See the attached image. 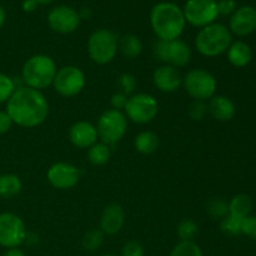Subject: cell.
<instances>
[{
  "instance_id": "cell-5",
  "label": "cell",
  "mask_w": 256,
  "mask_h": 256,
  "mask_svg": "<svg viewBox=\"0 0 256 256\" xmlns=\"http://www.w3.org/2000/svg\"><path fill=\"white\" fill-rule=\"evenodd\" d=\"M119 38L109 29H98L88 40V54L92 62L98 65H106L118 54Z\"/></svg>"
},
{
  "instance_id": "cell-37",
  "label": "cell",
  "mask_w": 256,
  "mask_h": 256,
  "mask_svg": "<svg viewBox=\"0 0 256 256\" xmlns=\"http://www.w3.org/2000/svg\"><path fill=\"white\" fill-rule=\"evenodd\" d=\"M128 98L125 94H122V92H115L114 95L112 96V99H110V104H112V109L115 110H124L125 109V105H126L128 102Z\"/></svg>"
},
{
  "instance_id": "cell-43",
  "label": "cell",
  "mask_w": 256,
  "mask_h": 256,
  "mask_svg": "<svg viewBox=\"0 0 256 256\" xmlns=\"http://www.w3.org/2000/svg\"><path fill=\"white\" fill-rule=\"evenodd\" d=\"M35 2H36L39 5H48L50 4V2H54V0H35Z\"/></svg>"
},
{
  "instance_id": "cell-18",
  "label": "cell",
  "mask_w": 256,
  "mask_h": 256,
  "mask_svg": "<svg viewBox=\"0 0 256 256\" xmlns=\"http://www.w3.org/2000/svg\"><path fill=\"white\" fill-rule=\"evenodd\" d=\"M125 224V212L122 205L112 202L104 208L100 216V228L102 234L115 235L122 229Z\"/></svg>"
},
{
  "instance_id": "cell-12",
  "label": "cell",
  "mask_w": 256,
  "mask_h": 256,
  "mask_svg": "<svg viewBox=\"0 0 256 256\" xmlns=\"http://www.w3.org/2000/svg\"><path fill=\"white\" fill-rule=\"evenodd\" d=\"M26 228L22 218L12 212L0 214V246L19 248L26 238Z\"/></svg>"
},
{
  "instance_id": "cell-38",
  "label": "cell",
  "mask_w": 256,
  "mask_h": 256,
  "mask_svg": "<svg viewBox=\"0 0 256 256\" xmlns=\"http://www.w3.org/2000/svg\"><path fill=\"white\" fill-rule=\"evenodd\" d=\"M12 126V118L9 116V114L2 110H0V135L5 134V132H9Z\"/></svg>"
},
{
  "instance_id": "cell-24",
  "label": "cell",
  "mask_w": 256,
  "mask_h": 256,
  "mask_svg": "<svg viewBox=\"0 0 256 256\" xmlns=\"http://www.w3.org/2000/svg\"><path fill=\"white\" fill-rule=\"evenodd\" d=\"M22 180L15 174L0 175V198L12 199L22 192Z\"/></svg>"
},
{
  "instance_id": "cell-26",
  "label": "cell",
  "mask_w": 256,
  "mask_h": 256,
  "mask_svg": "<svg viewBox=\"0 0 256 256\" xmlns=\"http://www.w3.org/2000/svg\"><path fill=\"white\" fill-rule=\"evenodd\" d=\"M198 232H199V229H198L196 222L192 219H184L179 222L176 228V234L180 242H194Z\"/></svg>"
},
{
  "instance_id": "cell-8",
  "label": "cell",
  "mask_w": 256,
  "mask_h": 256,
  "mask_svg": "<svg viewBox=\"0 0 256 256\" xmlns=\"http://www.w3.org/2000/svg\"><path fill=\"white\" fill-rule=\"evenodd\" d=\"M125 116L135 124H148L156 118L159 112L158 100L148 92H138L128 98Z\"/></svg>"
},
{
  "instance_id": "cell-16",
  "label": "cell",
  "mask_w": 256,
  "mask_h": 256,
  "mask_svg": "<svg viewBox=\"0 0 256 256\" xmlns=\"http://www.w3.org/2000/svg\"><path fill=\"white\" fill-rule=\"evenodd\" d=\"M155 88L162 92H174L182 85V76L176 68L162 64L152 72Z\"/></svg>"
},
{
  "instance_id": "cell-33",
  "label": "cell",
  "mask_w": 256,
  "mask_h": 256,
  "mask_svg": "<svg viewBox=\"0 0 256 256\" xmlns=\"http://www.w3.org/2000/svg\"><path fill=\"white\" fill-rule=\"evenodd\" d=\"M118 84H119L120 89H122V94L128 95L132 94V92L136 88V79L132 74H129V72H125V74L120 75L119 79H118Z\"/></svg>"
},
{
  "instance_id": "cell-15",
  "label": "cell",
  "mask_w": 256,
  "mask_h": 256,
  "mask_svg": "<svg viewBox=\"0 0 256 256\" xmlns=\"http://www.w3.org/2000/svg\"><path fill=\"white\" fill-rule=\"evenodd\" d=\"M229 30L238 36H248L256 30V9L249 5L235 10L230 18Z\"/></svg>"
},
{
  "instance_id": "cell-7",
  "label": "cell",
  "mask_w": 256,
  "mask_h": 256,
  "mask_svg": "<svg viewBox=\"0 0 256 256\" xmlns=\"http://www.w3.org/2000/svg\"><path fill=\"white\" fill-rule=\"evenodd\" d=\"M182 86L194 100L206 102L215 95L216 79L208 70L192 69L182 78Z\"/></svg>"
},
{
  "instance_id": "cell-23",
  "label": "cell",
  "mask_w": 256,
  "mask_h": 256,
  "mask_svg": "<svg viewBox=\"0 0 256 256\" xmlns=\"http://www.w3.org/2000/svg\"><path fill=\"white\" fill-rule=\"evenodd\" d=\"M118 50L128 59H135L142 54V42L136 35L126 34L119 39Z\"/></svg>"
},
{
  "instance_id": "cell-3",
  "label": "cell",
  "mask_w": 256,
  "mask_h": 256,
  "mask_svg": "<svg viewBox=\"0 0 256 256\" xmlns=\"http://www.w3.org/2000/svg\"><path fill=\"white\" fill-rule=\"evenodd\" d=\"M56 72V64L52 58L44 54H36L24 62L22 79L25 86L42 92L52 85Z\"/></svg>"
},
{
  "instance_id": "cell-35",
  "label": "cell",
  "mask_w": 256,
  "mask_h": 256,
  "mask_svg": "<svg viewBox=\"0 0 256 256\" xmlns=\"http://www.w3.org/2000/svg\"><path fill=\"white\" fill-rule=\"evenodd\" d=\"M122 256H144V248L135 240L128 242L122 246Z\"/></svg>"
},
{
  "instance_id": "cell-39",
  "label": "cell",
  "mask_w": 256,
  "mask_h": 256,
  "mask_svg": "<svg viewBox=\"0 0 256 256\" xmlns=\"http://www.w3.org/2000/svg\"><path fill=\"white\" fill-rule=\"evenodd\" d=\"M38 5H39V4H38L35 0H24V2H22V10H24V12H35V10H36Z\"/></svg>"
},
{
  "instance_id": "cell-36",
  "label": "cell",
  "mask_w": 256,
  "mask_h": 256,
  "mask_svg": "<svg viewBox=\"0 0 256 256\" xmlns=\"http://www.w3.org/2000/svg\"><path fill=\"white\" fill-rule=\"evenodd\" d=\"M236 10V2L235 0H219L218 2V12L219 15L222 16H228V15H232Z\"/></svg>"
},
{
  "instance_id": "cell-34",
  "label": "cell",
  "mask_w": 256,
  "mask_h": 256,
  "mask_svg": "<svg viewBox=\"0 0 256 256\" xmlns=\"http://www.w3.org/2000/svg\"><path fill=\"white\" fill-rule=\"evenodd\" d=\"M242 234L256 242V215H249L242 222Z\"/></svg>"
},
{
  "instance_id": "cell-25",
  "label": "cell",
  "mask_w": 256,
  "mask_h": 256,
  "mask_svg": "<svg viewBox=\"0 0 256 256\" xmlns=\"http://www.w3.org/2000/svg\"><path fill=\"white\" fill-rule=\"evenodd\" d=\"M110 155H112L110 146L102 142H96L88 149V159L95 166H102L106 164L110 159Z\"/></svg>"
},
{
  "instance_id": "cell-11",
  "label": "cell",
  "mask_w": 256,
  "mask_h": 256,
  "mask_svg": "<svg viewBox=\"0 0 256 256\" xmlns=\"http://www.w3.org/2000/svg\"><path fill=\"white\" fill-rule=\"evenodd\" d=\"M85 74L75 65H66L58 69L52 82L55 92L65 98L76 96L85 86Z\"/></svg>"
},
{
  "instance_id": "cell-6",
  "label": "cell",
  "mask_w": 256,
  "mask_h": 256,
  "mask_svg": "<svg viewBox=\"0 0 256 256\" xmlns=\"http://www.w3.org/2000/svg\"><path fill=\"white\" fill-rule=\"evenodd\" d=\"M128 129V119L120 110L108 109L98 119V138L109 146L115 145L124 138Z\"/></svg>"
},
{
  "instance_id": "cell-9",
  "label": "cell",
  "mask_w": 256,
  "mask_h": 256,
  "mask_svg": "<svg viewBox=\"0 0 256 256\" xmlns=\"http://www.w3.org/2000/svg\"><path fill=\"white\" fill-rule=\"evenodd\" d=\"M152 52L158 60L164 64L172 65L176 69L186 66L192 59V49L182 39L170 40V42L158 39L152 48Z\"/></svg>"
},
{
  "instance_id": "cell-27",
  "label": "cell",
  "mask_w": 256,
  "mask_h": 256,
  "mask_svg": "<svg viewBox=\"0 0 256 256\" xmlns=\"http://www.w3.org/2000/svg\"><path fill=\"white\" fill-rule=\"evenodd\" d=\"M169 256H202V252L195 242H179Z\"/></svg>"
},
{
  "instance_id": "cell-40",
  "label": "cell",
  "mask_w": 256,
  "mask_h": 256,
  "mask_svg": "<svg viewBox=\"0 0 256 256\" xmlns=\"http://www.w3.org/2000/svg\"><path fill=\"white\" fill-rule=\"evenodd\" d=\"M2 256H26L25 252H22L19 248H12V249H6V252H4Z\"/></svg>"
},
{
  "instance_id": "cell-2",
  "label": "cell",
  "mask_w": 256,
  "mask_h": 256,
  "mask_svg": "<svg viewBox=\"0 0 256 256\" xmlns=\"http://www.w3.org/2000/svg\"><path fill=\"white\" fill-rule=\"evenodd\" d=\"M150 24L158 39L170 42L180 39L186 22L182 8L174 2H158L152 9Z\"/></svg>"
},
{
  "instance_id": "cell-30",
  "label": "cell",
  "mask_w": 256,
  "mask_h": 256,
  "mask_svg": "<svg viewBox=\"0 0 256 256\" xmlns=\"http://www.w3.org/2000/svg\"><path fill=\"white\" fill-rule=\"evenodd\" d=\"M16 86H15L14 80L6 74L0 72V104L6 102L15 92Z\"/></svg>"
},
{
  "instance_id": "cell-1",
  "label": "cell",
  "mask_w": 256,
  "mask_h": 256,
  "mask_svg": "<svg viewBox=\"0 0 256 256\" xmlns=\"http://www.w3.org/2000/svg\"><path fill=\"white\" fill-rule=\"evenodd\" d=\"M6 112L12 124L22 128H35L42 125L49 115V102L39 90L28 86L15 89L6 102Z\"/></svg>"
},
{
  "instance_id": "cell-44",
  "label": "cell",
  "mask_w": 256,
  "mask_h": 256,
  "mask_svg": "<svg viewBox=\"0 0 256 256\" xmlns=\"http://www.w3.org/2000/svg\"><path fill=\"white\" fill-rule=\"evenodd\" d=\"M102 256H118V255H115V254H104V255H102Z\"/></svg>"
},
{
  "instance_id": "cell-29",
  "label": "cell",
  "mask_w": 256,
  "mask_h": 256,
  "mask_svg": "<svg viewBox=\"0 0 256 256\" xmlns=\"http://www.w3.org/2000/svg\"><path fill=\"white\" fill-rule=\"evenodd\" d=\"M242 219L232 216V215H226L224 219H222L220 222V230L224 234L229 235V236H235V235L242 234Z\"/></svg>"
},
{
  "instance_id": "cell-21",
  "label": "cell",
  "mask_w": 256,
  "mask_h": 256,
  "mask_svg": "<svg viewBox=\"0 0 256 256\" xmlns=\"http://www.w3.org/2000/svg\"><path fill=\"white\" fill-rule=\"evenodd\" d=\"M229 215L238 218V219H245L246 216L252 215V200L249 195L239 194L235 195L230 202L228 204Z\"/></svg>"
},
{
  "instance_id": "cell-28",
  "label": "cell",
  "mask_w": 256,
  "mask_h": 256,
  "mask_svg": "<svg viewBox=\"0 0 256 256\" xmlns=\"http://www.w3.org/2000/svg\"><path fill=\"white\" fill-rule=\"evenodd\" d=\"M104 242V234L100 229L89 230L82 238V248L88 252H95L99 249Z\"/></svg>"
},
{
  "instance_id": "cell-22",
  "label": "cell",
  "mask_w": 256,
  "mask_h": 256,
  "mask_svg": "<svg viewBox=\"0 0 256 256\" xmlns=\"http://www.w3.org/2000/svg\"><path fill=\"white\" fill-rule=\"evenodd\" d=\"M134 146L140 154L150 155L156 152L159 148V138L155 132H149V130L142 132L135 136Z\"/></svg>"
},
{
  "instance_id": "cell-13",
  "label": "cell",
  "mask_w": 256,
  "mask_h": 256,
  "mask_svg": "<svg viewBox=\"0 0 256 256\" xmlns=\"http://www.w3.org/2000/svg\"><path fill=\"white\" fill-rule=\"evenodd\" d=\"M46 19L50 29L59 34H72L80 25L79 12L68 5L52 8Z\"/></svg>"
},
{
  "instance_id": "cell-42",
  "label": "cell",
  "mask_w": 256,
  "mask_h": 256,
  "mask_svg": "<svg viewBox=\"0 0 256 256\" xmlns=\"http://www.w3.org/2000/svg\"><path fill=\"white\" fill-rule=\"evenodd\" d=\"M5 20H6V14H5L4 8L0 5V29H2V25L5 24Z\"/></svg>"
},
{
  "instance_id": "cell-19",
  "label": "cell",
  "mask_w": 256,
  "mask_h": 256,
  "mask_svg": "<svg viewBox=\"0 0 256 256\" xmlns=\"http://www.w3.org/2000/svg\"><path fill=\"white\" fill-rule=\"evenodd\" d=\"M208 112L218 122H230L235 116V104L224 95H214L208 102Z\"/></svg>"
},
{
  "instance_id": "cell-10",
  "label": "cell",
  "mask_w": 256,
  "mask_h": 256,
  "mask_svg": "<svg viewBox=\"0 0 256 256\" xmlns=\"http://www.w3.org/2000/svg\"><path fill=\"white\" fill-rule=\"evenodd\" d=\"M182 12L188 24L200 29L215 22L219 16L216 0H188Z\"/></svg>"
},
{
  "instance_id": "cell-17",
  "label": "cell",
  "mask_w": 256,
  "mask_h": 256,
  "mask_svg": "<svg viewBox=\"0 0 256 256\" xmlns=\"http://www.w3.org/2000/svg\"><path fill=\"white\" fill-rule=\"evenodd\" d=\"M69 139L79 149H89L98 142L96 126L85 120L74 122L69 129Z\"/></svg>"
},
{
  "instance_id": "cell-20",
  "label": "cell",
  "mask_w": 256,
  "mask_h": 256,
  "mask_svg": "<svg viewBox=\"0 0 256 256\" xmlns=\"http://www.w3.org/2000/svg\"><path fill=\"white\" fill-rule=\"evenodd\" d=\"M226 54L229 62L235 68L246 66L252 59V48L246 42H240V40L232 42L229 49L226 50Z\"/></svg>"
},
{
  "instance_id": "cell-41",
  "label": "cell",
  "mask_w": 256,
  "mask_h": 256,
  "mask_svg": "<svg viewBox=\"0 0 256 256\" xmlns=\"http://www.w3.org/2000/svg\"><path fill=\"white\" fill-rule=\"evenodd\" d=\"M78 12H79L80 20H82V19H90V18H92V9H89V8H82V9H80Z\"/></svg>"
},
{
  "instance_id": "cell-31",
  "label": "cell",
  "mask_w": 256,
  "mask_h": 256,
  "mask_svg": "<svg viewBox=\"0 0 256 256\" xmlns=\"http://www.w3.org/2000/svg\"><path fill=\"white\" fill-rule=\"evenodd\" d=\"M208 212L214 219H224L226 215H229L228 204L222 202V199H214L208 204Z\"/></svg>"
},
{
  "instance_id": "cell-32",
  "label": "cell",
  "mask_w": 256,
  "mask_h": 256,
  "mask_svg": "<svg viewBox=\"0 0 256 256\" xmlns=\"http://www.w3.org/2000/svg\"><path fill=\"white\" fill-rule=\"evenodd\" d=\"M208 104L206 102H202V100H194L189 106V116L192 118L194 122H202L208 114Z\"/></svg>"
},
{
  "instance_id": "cell-14",
  "label": "cell",
  "mask_w": 256,
  "mask_h": 256,
  "mask_svg": "<svg viewBox=\"0 0 256 256\" xmlns=\"http://www.w3.org/2000/svg\"><path fill=\"white\" fill-rule=\"evenodd\" d=\"M48 182L52 188L59 190L72 189L78 184L80 172L70 162H59L52 164L46 172Z\"/></svg>"
},
{
  "instance_id": "cell-4",
  "label": "cell",
  "mask_w": 256,
  "mask_h": 256,
  "mask_svg": "<svg viewBox=\"0 0 256 256\" xmlns=\"http://www.w3.org/2000/svg\"><path fill=\"white\" fill-rule=\"evenodd\" d=\"M232 42L230 30L224 24L212 22L202 28L195 38V48L202 56L215 58L226 52Z\"/></svg>"
}]
</instances>
